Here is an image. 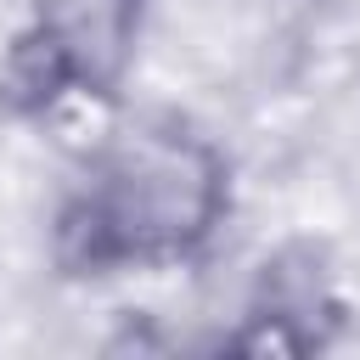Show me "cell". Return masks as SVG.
I'll use <instances>...</instances> for the list:
<instances>
[{
  "mask_svg": "<svg viewBox=\"0 0 360 360\" xmlns=\"http://www.w3.org/2000/svg\"><path fill=\"white\" fill-rule=\"evenodd\" d=\"M219 214L225 158L180 124H141L90 152L56 214V259L73 276L174 264L214 236Z\"/></svg>",
  "mask_w": 360,
  "mask_h": 360,
  "instance_id": "obj_1",
  "label": "cell"
},
{
  "mask_svg": "<svg viewBox=\"0 0 360 360\" xmlns=\"http://www.w3.org/2000/svg\"><path fill=\"white\" fill-rule=\"evenodd\" d=\"M135 28L141 0H39L11 45L6 84L28 112L107 96L135 51Z\"/></svg>",
  "mask_w": 360,
  "mask_h": 360,
  "instance_id": "obj_2",
  "label": "cell"
}]
</instances>
